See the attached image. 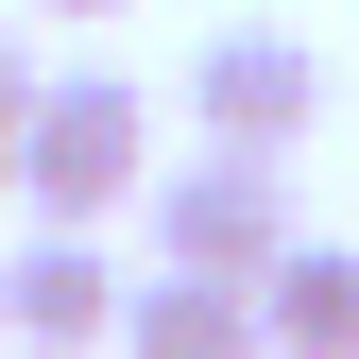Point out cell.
<instances>
[{"instance_id":"7","label":"cell","mask_w":359,"mask_h":359,"mask_svg":"<svg viewBox=\"0 0 359 359\" xmlns=\"http://www.w3.org/2000/svg\"><path fill=\"white\" fill-rule=\"evenodd\" d=\"M0 103H34V52H18V34H0Z\"/></svg>"},{"instance_id":"9","label":"cell","mask_w":359,"mask_h":359,"mask_svg":"<svg viewBox=\"0 0 359 359\" xmlns=\"http://www.w3.org/2000/svg\"><path fill=\"white\" fill-rule=\"evenodd\" d=\"M18 120H34V103H0V189H18Z\"/></svg>"},{"instance_id":"8","label":"cell","mask_w":359,"mask_h":359,"mask_svg":"<svg viewBox=\"0 0 359 359\" xmlns=\"http://www.w3.org/2000/svg\"><path fill=\"white\" fill-rule=\"evenodd\" d=\"M34 18H137V0H34Z\"/></svg>"},{"instance_id":"6","label":"cell","mask_w":359,"mask_h":359,"mask_svg":"<svg viewBox=\"0 0 359 359\" xmlns=\"http://www.w3.org/2000/svg\"><path fill=\"white\" fill-rule=\"evenodd\" d=\"M257 325H274V359H359V240H291L257 274Z\"/></svg>"},{"instance_id":"2","label":"cell","mask_w":359,"mask_h":359,"mask_svg":"<svg viewBox=\"0 0 359 359\" xmlns=\"http://www.w3.org/2000/svg\"><path fill=\"white\" fill-rule=\"evenodd\" d=\"M137 222H154V274H274L291 257V154H154V189H137Z\"/></svg>"},{"instance_id":"5","label":"cell","mask_w":359,"mask_h":359,"mask_svg":"<svg viewBox=\"0 0 359 359\" xmlns=\"http://www.w3.org/2000/svg\"><path fill=\"white\" fill-rule=\"evenodd\" d=\"M120 359H274L240 274H137L120 291Z\"/></svg>"},{"instance_id":"4","label":"cell","mask_w":359,"mask_h":359,"mask_svg":"<svg viewBox=\"0 0 359 359\" xmlns=\"http://www.w3.org/2000/svg\"><path fill=\"white\" fill-rule=\"evenodd\" d=\"M0 342H34V359H103V342H120V257H103V222H34V240L0 257Z\"/></svg>"},{"instance_id":"1","label":"cell","mask_w":359,"mask_h":359,"mask_svg":"<svg viewBox=\"0 0 359 359\" xmlns=\"http://www.w3.org/2000/svg\"><path fill=\"white\" fill-rule=\"evenodd\" d=\"M137 189H154V103L120 69H52L34 120H18V205L34 222H120Z\"/></svg>"},{"instance_id":"3","label":"cell","mask_w":359,"mask_h":359,"mask_svg":"<svg viewBox=\"0 0 359 359\" xmlns=\"http://www.w3.org/2000/svg\"><path fill=\"white\" fill-rule=\"evenodd\" d=\"M189 120L222 154H308V120H325V52L274 18H240V34H205L189 52Z\"/></svg>"}]
</instances>
